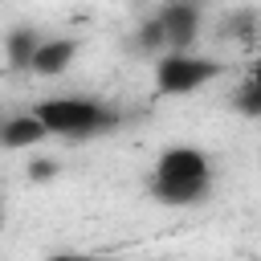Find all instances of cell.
Instances as JSON below:
<instances>
[{
    "mask_svg": "<svg viewBox=\"0 0 261 261\" xmlns=\"http://www.w3.org/2000/svg\"><path fill=\"white\" fill-rule=\"evenodd\" d=\"M208 184H212V163L196 147H171V151H163L155 159L151 196L159 204H171V208L196 204V200L208 196Z\"/></svg>",
    "mask_w": 261,
    "mask_h": 261,
    "instance_id": "obj_1",
    "label": "cell"
},
{
    "mask_svg": "<svg viewBox=\"0 0 261 261\" xmlns=\"http://www.w3.org/2000/svg\"><path fill=\"white\" fill-rule=\"evenodd\" d=\"M49 135H98V130H110L118 122V110H110L106 102H94V98H49L33 110Z\"/></svg>",
    "mask_w": 261,
    "mask_h": 261,
    "instance_id": "obj_2",
    "label": "cell"
},
{
    "mask_svg": "<svg viewBox=\"0 0 261 261\" xmlns=\"http://www.w3.org/2000/svg\"><path fill=\"white\" fill-rule=\"evenodd\" d=\"M220 69L224 65L212 57H192L188 49H171L155 65V86H159V94H188V90H200L204 82H212Z\"/></svg>",
    "mask_w": 261,
    "mask_h": 261,
    "instance_id": "obj_3",
    "label": "cell"
},
{
    "mask_svg": "<svg viewBox=\"0 0 261 261\" xmlns=\"http://www.w3.org/2000/svg\"><path fill=\"white\" fill-rule=\"evenodd\" d=\"M159 29H163V45L167 49H188L196 41V29H200V8L188 4V0H171L155 12Z\"/></svg>",
    "mask_w": 261,
    "mask_h": 261,
    "instance_id": "obj_4",
    "label": "cell"
},
{
    "mask_svg": "<svg viewBox=\"0 0 261 261\" xmlns=\"http://www.w3.org/2000/svg\"><path fill=\"white\" fill-rule=\"evenodd\" d=\"M73 53H77V41H73V37L41 41V45L33 49V61H29V69H33V73H41V77H53V73H61V69L73 61Z\"/></svg>",
    "mask_w": 261,
    "mask_h": 261,
    "instance_id": "obj_5",
    "label": "cell"
},
{
    "mask_svg": "<svg viewBox=\"0 0 261 261\" xmlns=\"http://www.w3.org/2000/svg\"><path fill=\"white\" fill-rule=\"evenodd\" d=\"M45 135H49V130H45V122H41L37 114H16V118L0 122V147H8V151L33 147V143H41Z\"/></svg>",
    "mask_w": 261,
    "mask_h": 261,
    "instance_id": "obj_6",
    "label": "cell"
},
{
    "mask_svg": "<svg viewBox=\"0 0 261 261\" xmlns=\"http://www.w3.org/2000/svg\"><path fill=\"white\" fill-rule=\"evenodd\" d=\"M37 45H41V37H37L33 29H12L8 41H4V49H8V65H12V69H29Z\"/></svg>",
    "mask_w": 261,
    "mask_h": 261,
    "instance_id": "obj_7",
    "label": "cell"
},
{
    "mask_svg": "<svg viewBox=\"0 0 261 261\" xmlns=\"http://www.w3.org/2000/svg\"><path fill=\"white\" fill-rule=\"evenodd\" d=\"M232 106L249 118H261V82H241V90L232 94Z\"/></svg>",
    "mask_w": 261,
    "mask_h": 261,
    "instance_id": "obj_8",
    "label": "cell"
},
{
    "mask_svg": "<svg viewBox=\"0 0 261 261\" xmlns=\"http://www.w3.org/2000/svg\"><path fill=\"white\" fill-rule=\"evenodd\" d=\"M224 33L237 37V41H249V37L257 33V12H232V16L224 20Z\"/></svg>",
    "mask_w": 261,
    "mask_h": 261,
    "instance_id": "obj_9",
    "label": "cell"
},
{
    "mask_svg": "<svg viewBox=\"0 0 261 261\" xmlns=\"http://www.w3.org/2000/svg\"><path fill=\"white\" fill-rule=\"evenodd\" d=\"M139 49H163V29H159V20H147V24L139 29Z\"/></svg>",
    "mask_w": 261,
    "mask_h": 261,
    "instance_id": "obj_10",
    "label": "cell"
},
{
    "mask_svg": "<svg viewBox=\"0 0 261 261\" xmlns=\"http://www.w3.org/2000/svg\"><path fill=\"white\" fill-rule=\"evenodd\" d=\"M53 171H57V163H53V159H37V163L29 167V179H49Z\"/></svg>",
    "mask_w": 261,
    "mask_h": 261,
    "instance_id": "obj_11",
    "label": "cell"
},
{
    "mask_svg": "<svg viewBox=\"0 0 261 261\" xmlns=\"http://www.w3.org/2000/svg\"><path fill=\"white\" fill-rule=\"evenodd\" d=\"M245 82H261V57H257V61L245 69Z\"/></svg>",
    "mask_w": 261,
    "mask_h": 261,
    "instance_id": "obj_12",
    "label": "cell"
}]
</instances>
